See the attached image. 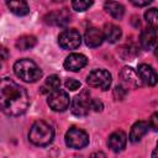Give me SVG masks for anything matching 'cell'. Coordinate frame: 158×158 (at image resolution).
Segmentation results:
<instances>
[{
    "mask_svg": "<svg viewBox=\"0 0 158 158\" xmlns=\"http://www.w3.org/2000/svg\"><path fill=\"white\" fill-rule=\"evenodd\" d=\"M126 93H127V90L123 85H117L114 89V96L116 98V100H122L126 96Z\"/></svg>",
    "mask_w": 158,
    "mask_h": 158,
    "instance_id": "cell-25",
    "label": "cell"
},
{
    "mask_svg": "<svg viewBox=\"0 0 158 158\" xmlns=\"http://www.w3.org/2000/svg\"><path fill=\"white\" fill-rule=\"evenodd\" d=\"M126 143H127V136L121 130L112 132L107 139V146L112 152H121L126 147Z\"/></svg>",
    "mask_w": 158,
    "mask_h": 158,
    "instance_id": "cell-12",
    "label": "cell"
},
{
    "mask_svg": "<svg viewBox=\"0 0 158 158\" xmlns=\"http://www.w3.org/2000/svg\"><path fill=\"white\" fill-rule=\"evenodd\" d=\"M152 157H153V158H157V157H156V149L153 151V154H152Z\"/></svg>",
    "mask_w": 158,
    "mask_h": 158,
    "instance_id": "cell-30",
    "label": "cell"
},
{
    "mask_svg": "<svg viewBox=\"0 0 158 158\" xmlns=\"http://www.w3.org/2000/svg\"><path fill=\"white\" fill-rule=\"evenodd\" d=\"M148 128H149V125L147 121H137L136 123H133L132 128H131V132H130V141L132 143H136L138 141H141V138L148 132Z\"/></svg>",
    "mask_w": 158,
    "mask_h": 158,
    "instance_id": "cell-16",
    "label": "cell"
},
{
    "mask_svg": "<svg viewBox=\"0 0 158 158\" xmlns=\"http://www.w3.org/2000/svg\"><path fill=\"white\" fill-rule=\"evenodd\" d=\"M53 137H54V131L52 126L42 120L33 122L28 132V139L31 141V143L40 147L48 146L53 141Z\"/></svg>",
    "mask_w": 158,
    "mask_h": 158,
    "instance_id": "cell-2",
    "label": "cell"
},
{
    "mask_svg": "<svg viewBox=\"0 0 158 158\" xmlns=\"http://www.w3.org/2000/svg\"><path fill=\"white\" fill-rule=\"evenodd\" d=\"M47 104L54 111H64L68 109V106L70 104V99H69V95L67 91L58 89L56 91L49 93Z\"/></svg>",
    "mask_w": 158,
    "mask_h": 158,
    "instance_id": "cell-8",
    "label": "cell"
},
{
    "mask_svg": "<svg viewBox=\"0 0 158 158\" xmlns=\"http://www.w3.org/2000/svg\"><path fill=\"white\" fill-rule=\"evenodd\" d=\"M137 74L141 79L142 84H146L149 86H154L157 84V73L151 65H148L146 63L139 64L138 69H137Z\"/></svg>",
    "mask_w": 158,
    "mask_h": 158,
    "instance_id": "cell-11",
    "label": "cell"
},
{
    "mask_svg": "<svg viewBox=\"0 0 158 158\" xmlns=\"http://www.w3.org/2000/svg\"><path fill=\"white\" fill-rule=\"evenodd\" d=\"M104 7L107 11V14H110L114 19H121L125 14L123 5L120 2H116V1H106Z\"/></svg>",
    "mask_w": 158,
    "mask_h": 158,
    "instance_id": "cell-19",
    "label": "cell"
},
{
    "mask_svg": "<svg viewBox=\"0 0 158 158\" xmlns=\"http://www.w3.org/2000/svg\"><path fill=\"white\" fill-rule=\"evenodd\" d=\"M144 19H146L147 23H148L151 27H156V26H157V22H158L157 9L152 7V9H149L148 11H146V12H144Z\"/></svg>",
    "mask_w": 158,
    "mask_h": 158,
    "instance_id": "cell-22",
    "label": "cell"
},
{
    "mask_svg": "<svg viewBox=\"0 0 158 158\" xmlns=\"http://www.w3.org/2000/svg\"><path fill=\"white\" fill-rule=\"evenodd\" d=\"M84 41H85V44H86L88 47H91V48L99 47V46L104 42L102 32H101L99 28L91 27V28L86 30L85 36H84Z\"/></svg>",
    "mask_w": 158,
    "mask_h": 158,
    "instance_id": "cell-15",
    "label": "cell"
},
{
    "mask_svg": "<svg viewBox=\"0 0 158 158\" xmlns=\"http://www.w3.org/2000/svg\"><path fill=\"white\" fill-rule=\"evenodd\" d=\"M120 78L122 80V83L127 86V88H138L142 85V81L137 74L136 70H133L131 67H125L122 68L121 73H120Z\"/></svg>",
    "mask_w": 158,
    "mask_h": 158,
    "instance_id": "cell-13",
    "label": "cell"
},
{
    "mask_svg": "<svg viewBox=\"0 0 158 158\" xmlns=\"http://www.w3.org/2000/svg\"><path fill=\"white\" fill-rule=\"evenodd\" d=\"M148 125H149V127H152L154 131L158 130V115H157V112H154V114L152 115V117H151Z\"/></svg>",
    "mask_w": 158,
    "mask_h": 158,
    "instance_id": "cell-27",
    "label": "cell"
},
{
    "mask_svg": "<svg viewBox=\"0 0 158 158\" xmlns=\"http://www.w3.org/2000/svg\"><path fill=\"white\" fill-rule=\"evenodd\" d=\"M111 74L105 69H94L86 77V83L101 90H107L111 85Z\"/></svg>",
    "mask_w": 158,
    "mask_h": 158,
    "instance_id": "cell-6",
    "label": "cell"
},
{
    "mask_svg": "<svg viewBox=\"0 0 158 158\" xmlns=\"http://www.w3.org/2000/svg\"><path fill=\"white\" fill-rule=\"evenodd\" d=\"M91 5H93V1H81V0L72 1V7H73L75 11H85V10H88Z\"/></svg>",
    "mask_w": 158,
    "mask_h": 158,
    "instance_id": "cell-23",
    "label": "cell"
},
{
    "mask_svg": "<svg viewBox=\"0 0 158 158\" xmlns=\"http://www.w3.org/2000/svg\"><path fill=\"white\" fill-rule=\"evenodd\" d=\"M102 36H104V40H106L107 42L115 43V42H117V41L121 38L122 31H121V28H120L117 25L107 23V25H105V27H104Z\"/></svg>",
    "mask_w": 158,
    "mask_h": 158,
    "instance_id": "cell-17",
    "label": "cell"
},
{
    "mask_svg": "<svg viewBox=\"0 0 158 158\" xmlns=\"http://www.w3.org/2000/svg\"><path fill=\"white\" fill-rule=\"evenodd\" d=\"M133 5L136 6H146L148 4H151V0H146V1H132Z\"/></svg>",
    "mask_w": 158,
    "mask_h": 158,
    "instance_id": "cell-29",
    "label": "cell"
},
{
    "mask_svg": "<svg viewBox=\"0 0 158 158\" xmlns=\"http://www.w3.org/2000/svg\"><path fill=\"white\" fill-rule=\"evenodd\" d=\"M58 43L63 49H75L81 43V36L75 28H67L59 33Z\"/></svg>",
    "mask_w": 158,
    "mask_h": 158,
    "instance_id": "cell-7",
    "label": "cell"
},
{
    "mask_svg": "<svg viewBox=\"0 0 158 158\" xmlns=\"http://www.w3.org/2000/svg\"><path fill=\"white\" fill-rule=\"evenodd\" d=\"M70 12L68 11V9H60V10H56L52 11L49 14H47L44 16V21L48 25H53V26H65L70 22Z\"/></svg>",
    "mask_w": 158,
    "mask_h": 158,
    "instance_id": "cell-9",
    "label": "cell"
},
{
    "mask_svg": "<svg viewBox=\"0 0 158 158\" xmlns=\"http://www.w3.org/2000/svg\"><path fill=\"white\" fill-rule=\"evenodd\" d=\"M86 63H88V58L84 54H81V53H72L65 58L63 65H64V68L67 70L78 72L81 68H84L86 65Z\"/></svg>",
    "mask_w": 158,
    "mask_h": 158,
    "instance_id": "cell-10",
    "label": "cell"
},
{
    "mask_svg": "<svg viewBox=\"0 0 158 158\" xmlns=\"http://www.w3.org/2000/svg\"><path fill=\"white\" fill-rule=\"evenodd\" d=\"M30 98L25 88L10 78H0V110L7 116H20L26 112Z\"/></svg>",
    "mask_w": 158,
    "mask_h": 158,
    "instance_id": "cell-1",
    "label": "cell"
},
{
    "mask_svg": "<svg viewBox=\"0 0 158 158\" xmlns=\"http://www.w3.org/2000/svg\"><path fill=\"white\" fill-rule=\"evenodd\" d=\"M60 86V79L58 75H49L47 79H46V83L43 85L42 89H46L48 93H52V91H56L58 90Z\"/></svg>",
    "mask_w": 158,
    "mask_h": 158,
    "instance_id": "cell-21",
    "label": "cell"
},
{
    "mask_svg": "<svg viewBox=\"0 0 158 158\" xmlns=\"http://www.w3.org/2000/svg\"><path fill=\"white\" fill-rule=\"evenodd\" d=\"M90 104H91L90 91L84 89L78 95H75L70 101V111L75 116H86L90 111Z\"/></svg>",
    "mask_w": 158,
    "mask_h": 158,
    "instance_id": "cell-4",
    "label": "cell"
},
{
    "mask_svg": "<svg viewBox=\"0 0 158 158\" xmlns=\"http://www.w3.org/2000/svg\"><path fill=\"white\" fill-rule=\"evenodd\" d=\"M5 158H6V157H5Z\"/></svg>",
    "mask_w": 158,
    "mask_h": 158,
    "instance_id": "cell-31",
    "label": "cell"
},
{
    "mask_svg": "<svg viewBox=\"0 0 158 158\" xmlns=\"http://www.w3.org/2000/svg\"><path fill=\"white\" fill-rule=\"evenodd\" d=\"M6 5L10 9V11L17 16H25L30 12V7L26 1H7Z\"/></svg>",
    "mask_w": 158,
    "mask_h": 158,
    "instance_id": "cell-18",
    "label": "cell"
},
{
    "mask_svg": "<svg viewBox=\"0 0 158 158\" xmlns=\"http://www.w3.org/2000/svg\"><path fill=\"white\" fill-rule=\"evenodd\" d=\"M64 85H65V88H67L68 90L74 91V90H77V89L80 88V81L77 80V79H74V78H69V79L65 80V84H64Z\"/></svg>",
    "mask_w": 158,
    "mask_h": 158,
    "instance_id": "cell-24",
    "label": "cell"
},
{
    "mask_svg": "<svg viewBox=\"0 0 158 158\" xmlns=\"http://www.w3.org/2000/svg\"><path fill=\"white\" fill-rule=\"evenodd\" d=\"M89 158H106V156H105V153H102V152H94V153L90 154Z\"/></svg>",
    "mask_w": 158,
    "mask_h": 158,
    "instance_id": "cell-28",
    "label": "cell"
},
{
    "mask_svg": "<svg viewBox=\"0 0 158 158\" xmlns=\"http://www.w3.org/2000/svg\"><path fill=\"white\" fill-rule=\"evenodd\" d=\"M14 72L17 78L26 83H35L42 77V70L40 69V67L28 58H22L15 62Z\"/></svg>",
    "mask_w": 158,
    "mask_h": 158,
    "instance_id": "cell-3",
    "label": "cell"
},
{
    "mask_svg": "<svg viewBox=\"0 0 158 158\" xmlns=\"http://www.w3.org/2000/svg\"><path fill=\"white\" fill-rule=\"evenodd\" d=\"M16 48L20 49V51H27V49H31L32 47L36 46V37L35 36H31V35H25V36H21L16 40V43H15Z\"/></svg>",
    "mask_w": 158,
    "mask_h": 158,
    "instance_id": "cell-20",
    "label": "cell"
},
{
    "mask_svg": "<svg viewBox=\"0 0 158 158\" xmlns=\"http://www.w3.org/2000/svg\"><path fill=\"white\" fill-rule=\"evenodd\" d=\"M139 42H141V46L144 49H153L156 47V43H157V31H156V27L148 26L147 28H144L141 32Z\"/></svg>",
    "mask_w": 158,
    "mask_h": 158,
    "instance_id": "cell-14",
    "label": "cell"
},
{
    "mask_svg": "<svg viewBox=\"0 0 158 158\" xmlns=\"http://www.w3.org/2000/svg\"><path fill=\"white\" fill-rule=\"evenodd\" d=\"M65 144L73 149H81L89 144V135L78 127H72L65 132Z\"/></svg>",
    "mask_w": 158,
    "mask_h": 158,
    "instance_id": "cell-5",
    "label": "cell"
},
{
    "mask_svg": "<svg viewBox=\"0 0 158 158\" xmlns=\"http://www.w3.org/2000/svg\"><path fill=\"white\" fill-rule=\"evenodd\" d=\"M102 109H104V105H102V102L99 99H91L90 110H94L96 112H100V111H102Z\"/></svg>",
    "mask_w": 158,
    "mask_h": 158,
    "instance_id": "cell-26",
    "label": "cell"
}]
</instances>
